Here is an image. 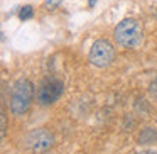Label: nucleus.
Masks as SVG:
<instances>
[{
    "instance_id": "f257e3e1",
    "label": "nucleus",
    "mask_w": 157,
    "mask_h": 154,
    "mask_svg": "<svg viewBox=\"0 0 157 154\" xmlns=\"http://www.w3.org/2000/svg\"><path fill=\"white\" fill-rule=\"evenodd\" d=\"M117 44L127 49H135L142 44L144 41V32L140 24L135 19H123L113 31Z\"/></svg>"
},
{
    "instance_id": "f03ea898",
    "label": "nucleus",
    "mask_w": 157,
    "mask_h": 154,
    "mask_svg": "<svg viewBox=\"0 0 157 154\" xmlns=\"http://www.w3.org/2000/svg\"><path fill=\"white\" fill-rule=\"evenodd\" d=\"M32 98H34V85L27 78L17 80L10 93V112L14 115H24L31 107Z\"/></svg>"
},
{
    "instance_id": "7ed1b4c3",
    "label": "nucleus",
    "mask_w": 157,
    "mask_h": 154,
    "mask_svg": "<svg viewBox=\"0 0 157 154\" xmlns=\"http://www.w3.org/2000/svg\"><path fill=\"white\" fill-rule=\"evenodd\" d=\"M63 92H64V83L58 76H48L44 81L39 85L37 92H36V102L42 107L52 105L61 98Z\"/></svg>"
},
{
    "instance_id": "20e7f679",
    "label": "nucleus",
    "mask_w": 157,
    "mask_h": 154,
    "mask_svg": "<svg viewBox=\"0 0 157 154\" xmlns=\"http://www.w3.org/2000/svg\"><path fill=\"white\" fill-rule=\"evenodd\" d=\"M90 63L96 68H106L115 59V48L108 39H96L90 49Z\"/></svg>"
},
{
    "instance_id": "39448f33",
    "label": "nucleus",
    "mask_w": 157,
    "mask_h": 154,
    "mask_svg": "<svg viewBox=\"0 0 157 154\" xmlns=\"http://www.w3.org/2000/svg\"><path fill=\"white\" fill-rule=\"evenodd\" d=\"M24 144L31 152L41 154L46 152L48 149H51L54 144V136L52 132H49L48 129H36L32 132H29L24 139Z\"/></svg>"
},
{
    "instance_id": "423d86ee",
    "label": "nucleus",
    "mask_w": 157,
    "mask_h": 154,
    "mask_svg": "<svg viewBox=\"0 0 157 154\" xmlns=\"http://www.w3.org/2000/svg\"><path fill=\"white\" fill-rule=\"evenodd\" d=\"M155 139H157V132L152 129V127L144 129L142 132H140V136H139V142L140 144H152V142H155Z\"/></svg>"
},
{
    "instance_id": "0eeeda50",
    "label": "nucleus",
    "mask_w": 157,
    "mask_h": 154,
    "mask_svg": "<svg viewBox=\"0 0 157 154\" xmlns=\"http://www.w3.org/2000/svg\"><path fill=\"white\" fill-rule=\"evenodd\" d=\"M32 15H34V9L31 5H24L19 10V19L21 21H29V19H32Z\"/></svg>"
},
{
    "instance_id": "6e6552de",
    "label": "nucleus",
    "mask_w": 157,
    "mask_h": 154,
    "mask_svg": "<svg viewBox=\"0 0 157 154\" xmlns=\"http://www.w3.org/2000/svg\"><path fill=\"white\" fill-rule=\"evenodd\" d=\"M149 92H150V95H152V98L157 102V76L150 81V85H149Z\"/></svg>"
},
{
    "instance_id": "1a4fd4ad",
    "label": "nucleus",
    "mask_w": 157,
    "mask_h": 154,
    "mask_svg": "<svg viewBox=\"0 0 157 154\" xmlns=\"http://www.w3.org/2000/svg\"><path fill=\"white\" fill-rule=\"evenodd\" d=\"M59 4H61V0H48V2L44 4V7L48 9V10H54Z\"/></svg>"
},
{
    "instance_id": "9d476101",
    "label": "nucleus",
    "mask_w": 157,
    "mask_h": 154,
    "mask_svg": "<svg viewBox=\"0 0 157 154\" xmlns=\"http://www.w3.org/2000/svg\"><path fill=\"white\" fill-rule=\"evenodd\" d=\"M139 154H157L155 151H144V152H139Z\"/></svg>"
}]
</instances>
